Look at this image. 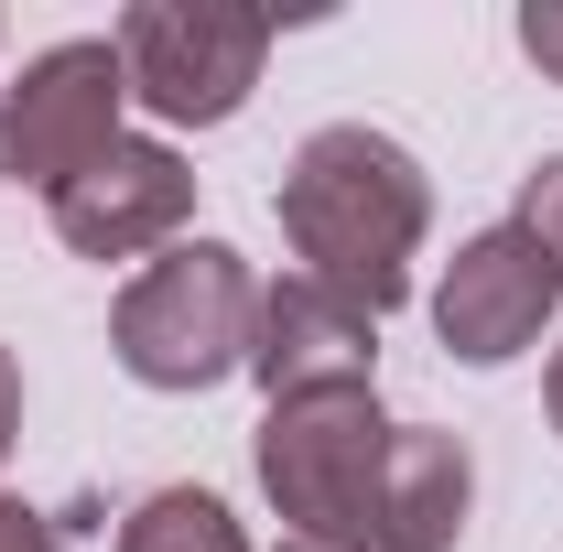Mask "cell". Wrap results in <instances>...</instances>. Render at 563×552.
<instances>
[{
  "label": "cell",
  "instance_id": "obj_14",
  "mask_svg": "<svg viewBox=\"0 0 563 552\" xmlns=\"http://www.w3.org/2000/svg\"><path fill=\"white\" fill-rule=\"evenodd\" d=\"M11 433H22V368H11V346H0V455H11Z\"/></svg>",
  "mask_w": 563,
  "mask_h": 552
},
{
  "label": "cell",
  "instance_id": "obj_7",
  "mask_svg": "<svg viewBox=\"0 0 563 552\" xmlns=\"http://www.w3.org/2000/svg\"><path fill=\"white\" fill-rule=\"evenodd\" d=\"M563 281L553 261L520 239V217L509 228H477L455 261H444V281H433V336L455 346L466 368H498V357H520V346L553 325Z\"/></svg>",
  "mask_w": 563,
  "mask_h": 552
},
{
  "label": "cell",
  "instance_id": "obj_13",
  "mask_svg": "<svg viewBox=\"0 0 563 552\" xmlns=\"http://www.w3.org/2000/svg\"><path fill=\"white\" fill-rule=\"evenodd\" d=\"M0 552H66V531H55L44 509H22V498H0Z\"/></svg>",
  "mask_w": 563,
  "mask_h": 552
},
{
  "label": "cell",
  "instance_id": "obj_12",
  "mask_svg": "<svg viewBox=\"0 0 563 552\" xmlns=\"http://www.w3.org/2000/svg\"><path fill=\"white\" fill-rule=\"evenodd\" d=\"M520 55L563 87V0H520Z\"/></svg>",
  "mask_w": 563,
  "mask_h": 552
},
{
  "label": "cell",
  "instance_id": "obj_2",
  "mask_svg": "<svg viewBox=\"0 0 563 552\" xmlns=\"http://www.w3.org/2000/svg\"><path fill=\"white\" fill-rule=\"evenodd\" d=\"M250 336H261V272L228 239H174L109 314V346L141 390H217L228 368H250Z\"/></svg>",
  "mask_w": 563,
  "mask_h": 552
},
{
  "label": "cell",
  "instance_id": "obj_11",
  "mask_svg": "<svg viewBox=\"0 0 563 552\" xmlns=\"http://www.w3.org/2000/svg\"><path fill=\"white\" fill-rule=\"evenodd\" d=\"M520 239H531V250L553 261V281H563V152L520 185Z\"/></svg>",
  "mask_w": 563,
  "mask_h": 552
},
{
  "label": "cell",
  "instance_id": "obj_6",
  "mask_svg": "<svg viewBox=\"0 0 563 552\" xmlns=\"http://www.w3.org/2000/svg\"><path fill=\"white\" fill-rule=\"evenodd\" d=\"M44 207H55V239H66L76 261H141V250H174V239H185L196 174H185L174 141H131L120 131L87 174H66Z\"/></svg>",
  "mask_w": 563,
  "mask_h": 552
},
{
  "label": "cell",
  "instance_id": "obj_16",
  "mask_svg": "<svg viewBox=\"0 0 563 552\" xmlns=\"http://www.w3.org/2000/svg\"><path fill=\"white\" fill-rule=\"evenodd\" d=\"M282 552H347V542H282Z\"/></svg>",
  "mask_w": 563,
  "mask_h": 552
},
{
  "label": "cell",
  "instance_id": "obj_5",
  "mask_svg": "<svg viewBox=\"0 0 563 552\" xmlns=\"http://www.w3.org/2000/svg\"><path fill=\"white\" fill-rule=\"evenodd\" d=\"M120 109H131V66H120V44H44L33 66L0 87V174H22V185H66L87 174L109 141H120Z\"/></svg>",
  "mask_w": 563,
  "mask_h": 552
},
{
  "label": "cell",
  "instance_id": "obj_10",
  "mask_svg": "<svg viewBox=\"0 0 563 552\" xmlns=\"http://www.w3.org/2000/svg\"><path fill=\"white\" fill-rule=\"evenodd\" d=\"M120 552H250V531L228 520V498H207V487H152L120 520Z\"/></svg>",
  "mask_w": 563,
  "mask_h": 552
},
{
  "label": "cell",
  "instance_id": "obj_1",
  "mask_svg": "<svg viewBox=\"0 0 563 552\" xmlns=\"http://www.w3.org/2000/svg\"><path fill=\"white\" fill-rule=\"evenodd\" d=\"M272 207H282V239H292L303 281L347 292L357 314H390L412 292V250H422V228H433V185H422V163L390 131L325 120V131L282 163Z\"/></svg>",
  "mask_w": 563,
  "mask_h": 552
},
{
  "label": "cell",
  "instance_id": "obj_8",
  "mask_svg": "<svg viewBox=\"0 0 563 552\" xmlns=\"http://www.w3.org/2000/svg\"><path fill=\"white\" fill-rule=\"evenodd\" d=\"M379 368V314H357L347 292L325 281H272L261 292V336H250V379L272 401H303V390H368Z\"/></svg>",
  "mask_w": 563,
  "mask_h": 552
},
{
  "label": "cell",
  "instance_id": "obj_4",
  "mask_svg": "<svg viewBox=\"0 0 563 552\" xmlns=\"http://www.w3.org/2000/svg\"><path fill=\"white\" fill-rule=\"evenodd\" d=\"M109 44L131 66V98L152 120H174V131L239 120V98L272 66V22L261 11H217V0H141Z\"/></svg>",
  "mask_w": 563,
  "mask_h": 552
},
{
  "label": "cell",
  "instance_id": "obj_9",
  "mask_svg": "<svg viewBox=\"0 0 563 552\" xmlns=\"http://www.w3.org/2000/svg\"><path fill=\"white\" fill-rule=\"evenodd\" d=\"M477 509V455L444 422H401L390 433V477H379V552H455Z\"/></svg>",
  "mask_w": 563,
  "mask_h": 552
},
{
  "label": "cell",
  "instance_id": "obj_15",
  "mask_svg": "<svg viewBox=\"0 0 563 552\" xmlns=\"http://www.w3.org/2000/svg\"><path fill=\"white\" fill-rule=\"evenodd\" d=\"M542 412H553V433H563V346H553V368H542Z\"/></svg>",
  "mask_w": 563,
  "mask_h": 552
},
{
  "label": "cell",
  "instance_id": "obj_3",
  "mask_svg": "<svg viewBox=\"0 0 563 552\" xmlns=\"http://www.w3.org/2000/svg\"><path fill=\"white\" fill-rule=\"evenodd\" d=\"M390 433L379 390H303L272 401L261 422V487L292 520V542H347L379 552V477H390Z\"/></svg>",
  "mask_w": 563,
  "mask_h": 552
}]
</instances>
